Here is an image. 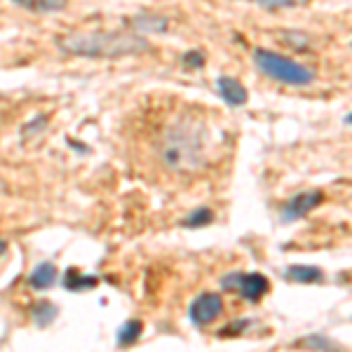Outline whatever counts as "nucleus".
Instances as JSON below:
<instances>
[{
  "instance_id": "f257e3e1",
  "label": "nucleus",
  "mask_w": 352,
  "mask_h": 352,
  "mask_svg": "<svg viewBox=\"0 0 352 352\" xmlns=\"http://www.w3.org/2000/svg\"><path fill=\"white\" fill-rule=\"evenodd\" d=\"M160 162L169 172L192 174L207 160V127L184 116L164 127L157 141Z\"/></svg>"
},
{
  "instance_id": "f03ea898",
  "label": "nucleus",
  "mask_w": 352,
  "mask_h": 352,
  "mask_svg": "<svg viewBox=\"0 0 352 352\" xmlns=\"http://www.w3.org/2000/svg\"><path fill=\"white\" fill-rule=\"evenodd\" d=\"M59 52L82 59H124L151 52V43L136 31H73L56 38Z\"/></svg>"
},
{
  "instance_id": "7ed1b4c3",
  "label": "nucleus",
  "mask_w": 352,
  "mask_h": 352,
  "mask_svg": "<svg viewBox=\"0 0 352 352\" xmlns=\"http://www.w3.org/2000/svg\"><path fill=\"white\" fill-rule=\"evenodd\" d=\"M252 59L256 68L263 76L272 78V80L282 82V85H292V87H308L317 80V73L315 68L298 64L296 59L285 54H277L272 50L265 47H256L252 52Z\"/></svg>"
},
{
  "instance_id": "20e7f679",
  "label": "nucleus",
  "mask_w": 352,
  "mask_h": 352,
  "mask_svg": "<svg viewBox=\"0 0 352 352\" xmlns=\"http://www.w3.org/2000/svg\"><path fill=\"white\" fill-rule=\"evenodd\" d=\"M221 289L237 294V296L242 300H247V303H258V300L270 292V280L256 270H252V272L232 270L221 277Z\"/></svg>"
},
{
  "instance_id": "39448f33",
  "label": "nucleus",
  "mask_w": 352,
  "mask_h": 352,
  "mask_svg": "<svg viewBox=\"0 0 352 352\" xmlns=\"http://www.w3.org/2000/svg\"><path fill=\"white\" fill-rule=\"evenodd\" d=\"M221 312H223V296L217 292H202L192 298L190 308H188V317L195 327H207L212 324L214 320H219Z\"/></svg>"
},
{
  "instance_id": "423d86ee",
  "label": "nucleus",
  "mask_w": 352,
  "mask_h": 352,
  "mask_svg": "<svg viewBox=\"0 0 352 352\" xmlns=\"http://www.w3.org/2000/svg\"><path fill=\"white\" fill-rule=\"evenodd\" d=\"M320 204H324V192L322 190H303L296 192L294 197H289L287 204L280 212L282 223H294V221L308 217L310 212H315Z\"/></svg>"
},
{
  "instance_id": "0eeeda50",
  "label": "nucleus",
  "mask_w": 352,
  "mask_h": 352,
  "mask_svg": "<svg viewBox=\"0 0 352 352\" xmlns=\"http://www.w3.org/2000/svg\"><path fill=\"white\" fill-rule=\"evenodd\" d=\"M217 89H219L221 99H223L228 106H232V109H240V106H244L249 101L247 87H244V85L232 76H219L217 78Z\"/></svg>"
},
{
  "instance_id": "6e6552de",
  "label": "nucleus",
  "mask_w": 352,
  "mask_h": 352,
  "mask_svg": "<svg viewBox=\"0 0 352 352\" xmlns=\"http://www.w3.org/2000/svg\"><path fill=\"white\" fill-rule=\"evenodd\" d=\"M56 280H59V270H56L52 261L38 263L31 270V275H28V285H31V289H36V292H47V289H52L56 285Z\"/></svg>"
},
{
  "instance_id": "1a4fd4ad",
  "label": "nucleus",
  "mask_w": 352,
  "mask_h": 352,
  "mask_svg": "<svg viewBox=\"0 0 352 352\" xmlns=\"http://www.w3.org/2000/svg\"><path fill=\"white\" fill-rule=\"evenodd\" d=\"M285 277L292 282H298V285H322L324 282V270L317 268V265H289L285 270Z\"/></svg>"
},
{
  "instance_id": "9d476101",
  "label": "nucleus",
  "mask_w": 352,
  "mask_h": 352,
  "mask_svg": "<svg viewBox=\"0 0 352 352\" xmlns=\"http://www.w3.org/2000/svg\"><path fill=\"white\" fill-rule=\"evenodd\" d=\"M56 317H59V305L52 303V300L41 298V300H36V303L31 305V320H33V324H36L38 329L52 327L56 322Z\"/></svg>"
},
{
  "instance_id": "9b49d317",
  "label": "nucleus",
  "mask_w": 352,
  "mask_h": 352,
  "mask_svg": "<svg viewBox=\"0 0 352 352\" xmlns=\"http://www.w3.org/2000/svg\"><path fill=\"white\" fill-rule=\"evenodd\" d=\"M61 285H64V289H68V292H89V289H94L99 285V277L85 275V272L76 268H68L64 272V277H61Z\"/></svg>"
},
{
  "instance_id": "f8f14e48",
  "label": "nucleus",
  "mask_w": 352,
  "mask_h": 352,
  "mask_svg": "<svg viewBox=\"0 0 352 352\" xmlns=\"http://www.w3.org/2000/svg\"><path fill=\"white\" fill-rule=\"evenodd\" d=\"M16 8L26 10V12L33 14H54L66 10L68 0H12Z\"/></svg>"
},
{
  "instance_id": "ddd939ff",
  "label": "nucleus",
  "mask_w": 352,
  "mask_h": 352,
  "mask_svg": "<svg viewBox=\"0 0 352 352\" xmlns=\"http://www.w3.org/2000/svg\"><path fill=\"white\" fill-rule=\"evenodd\" d=\"M134 28H136V33H144V31L164 33L169 28V19L160 14H153V12H144V14L134 16Z\"/></svg>"
},
{
  "instance_id": "4468645a",
  "label": "nucleus",
  "mask_w": 352,
  "mask_h": 352,
  "mask_svg": "<svg viewBox=\"0 0 352 352\" xmlns=\"http://www.w3.org/2000/svg\"><path fill=\"white\" fill-rule=\"evenodd\" d=\"M141 331H144V322H141V320H127L120 329H118L116 343L120 345V348H129V345H134L136 340L141 338Z\"/></svg>"
},
{
  "instance_id": "2eb2a0df",
  "label": "nucleus",
  "mask_w": 352,
  "mask_h": 352,
  "mask_svg": "<svg viewBox=\"0 0 352 352\" xmlns=\"http://www.w3.org/2000/svg\"><path fill=\"white\" fill-rule=\"evenodd\" d=\"M214 219H217V214L209 207H197V209H192L188 217L181 219V226H184V228H204V226H212Z\"/></svg>"
},
{
  "instance_id": "dca6fc26",
  "label": "nucleus",
  "mask_w": 352,
  "mask_h": 352,
  "mask_svg": "<svg viewBox=\"0 0 352 352\" xmlns=\"http://www.w3.org/2000/svg\"><path fill=\"white\" fill-rule=\"evenodd\" d=\"M249 3H256L258 8L268 10V12H277V10L305 8V5H310V0H249Z\"/></svg>"
},
{
  "instance_id": "f3484780",
  "label": "nucleus",
  "mask_w": 352,
  "mask_h": 352,
  "mask_svg": "<svg viewBox=\"0 0 352 352\" xmlns=\"http://www.w3.org/2000/svg\"><path fill=\"white\" fill-rule=\"evenodd\" d=\"M303 345H308L312 350H340V345L336 340L324 336V333H312V336L303 338Z\"/></svg>"
},
{
  "instance_id": "a211bd4d",
  "label": "nucleus",
  "mask_w": 352,
  "mask_h": 352,
  "mask_svg": "<svg viewBox=\"0 0 352 352\" xmlns=\"http://www.w3.org/2000/svg\"><path fill=\"white\" fill-rule=\"evenodd\" d=\"M204 61H207V56H204L202 50H188V52H184V56H181V64L186 68H202Z\"/></svg>"
},
{
  "instance_id": "6ab92c4d",
  "label": "nucleus",
  "mask_w": 352,
  "mask_h": 352,
  "mask_svg": "<svg viewBox=\"0 0 352 352\" xmlns=\"http://www.w3.org/2000/svg\"><path fill=\"white\" fill-rule=\"evenodd\" d=\"M45 124H47V116H38L33 118L31 122L24 127V136H33L36 132H41V129H45Z\"/></svg>"
},
{
  "instance_id": "aec40b11",
  "label": "nucleus",
  "mask_w": 352,
  "mask_h": 352,
  "mask_svg": "<svg viewBox=\"0 0 352 352\" xmlns=\"http://www.w3.org/2000/svg\"><path fill=\"white\" fill-rule=\"evenodd\" d=\"M252 327V320H240V322H235V324H228V327H223L221 329V333L219 336H235V333H240V329H249Z\"/></svg>"
},
{
  "instance_id": "412c9836",
  "label": "nucleus",
  "mask_w": 352,
  "mask_h": 352,
  "mask_svg": "<svg viewBox=\"0 0 352 352\" xmlns=\"http://www.w3.org/2000/svg\"><path fill=\"white\" fill-rule=\"evenodd\" d=\"M5 252H8V242L0 240V256H5Z\"/></svg>"
}]
</instances>
